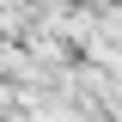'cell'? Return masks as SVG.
I'll list each match as a JSON object with an SVG mask.
<instances>
[{"instance_id":"cell-1","label":"cell","mask_w":122,"mask_h":122,"mask_svg":"<svg viewBox=\"0 0 122 122\" xmlns=\"http://www.w3.org/2000/svg\"><path fill=\"white\" fill-rule=\"evenodd\" d=\"M6 6H37V0H0V12H6Z\"/></svg>"}]
</instances>
